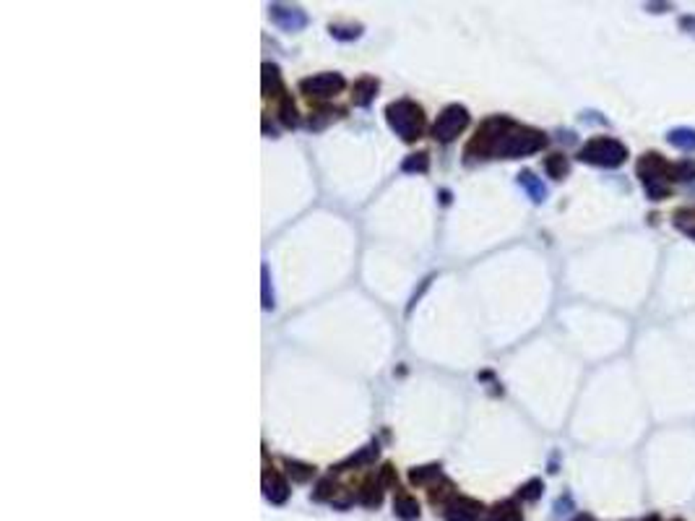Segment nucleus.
<instances>
[{
    "instance_id": "a211bd4d",
    "label": "nucleus",
    "mask_w": 695,
    "mask_h": 521,
    "mask_svg": "<svg viewBox=\"0 0 695 521\" xmlns=\"http://www.w3.org/2000/svg\"><path fill=\"white\" fill-rule=\"evenodd\" d=\"M427 154H412L406 162H404V170L406 172H427Z\"/></svg>"
},
{
    "instance_id": "6e6552de",
    "label": "nucleus",
    "mask_w": 695,
    "mask_h": 521,
    "mask_svg": "<svg viewBox=\"0 0 695 521\" xmlns=\"http://www.w3.org/2000/svg\"><path fill=\"white\" fill-rule=\"evenodd\" d=\"M263 495L271 503H284L289 495V487L284 482V477L279 472H266L263 475Z\"/></svg>"
},
{
    "instance_id": "0eeeda50",
    "label": "nucleus",
    "mask_w": 695,
    "mask_h": 521,
    "mask_svg": "<svg viewBox=\"0 0 695 521\" xmlns=\"http://www.w3.org/2000/svg\"><path fill=\"white\" fill-rule=\"evenodd\" d=\"M271 19L287 32H297L308 24V16L300 8H287V6H271Z\"/></svg>"
},
{
    "instance_id": "4be33fe9",
    "label": "nucleus",
    "mask_w": 695,
    "mask_h": 521,
    "mask_svg": "<svg viewBox=\"0 0 695 521\" xmlns=\"http://www.w3.org/2000/svg\"><path fill=\"white\" fill-rule=\"evenodd\" d=\"M573 521H596L594 516H589V513H581V516H576Z\"/></svg>"
},
{
    "instance_id": "423d86ee",
    "label": "nucleus",
    "mask_w": 695,
    "mask_h": 521,
    "mask_svg": "<svg viewBox=\"0 0 695 521\" xmlns=\"http://www.w3.org/2000/svg\"><path fill=\"white\" fill-rule=\"evenodd\" d=\"M482 503L472 498H453L446 506V521H479L482 519Z\"/></svg>"
},
{
    "instance_id": "2eb2a0df",
    "label": "nucleus",
    "mask_w": 695,
    "mask_h": 521,
    "mask_svg": "<svg viewBox=\"0 0 695 521\" xmlns=\"http://www.w3.org/2000/svg\"><path fill=\"white\" fill-rule=\"evenodd\" d=\"M518 183H521L523 188L531 193V198H534V201H544L547 191H544V185H542L531 172H521V175H518Z\"/></svg>"
},
{
    "instance_id": "1a4fd4ad",
    "label": "nucleus",
    "mask_w": 695,
    "mask_h": 521,
    "mask_svg": "<svg viewBox=\"0 0 695 521\" xmlns=\"http://www.w3.org/2000/svg\"><path fill=\"white\" fill-rule=\"evenodd\" d=\"M394 511L401 521H414V519H420V503H417V498H412V495L401 493V495H396Z\"/></svg>"
},
{
    "instance_id": "7ed1b4c3",
    "label": "nucleus",
    "mask_w": 695,
    "mask_h": 521,
    "mask_svg": "<svg viewBox=\"0 0 695 521\" xmlns=\"http://www.w3.org/2000/svg\"><path fill=\"white\" fill-rule=\"evenodd\" d=\"M467 126H469V112L464 110L461 104H450V107H446V110L438 115L432 133H435L438 141H453Z\"/></svg>"
},
{
    "instance_id": "412c9836",
    "label": "nucleus",
    "mask_w": 695,
    "mask_h": 521,
    "mask_svg": "<svg viewBox=\"0 0 695 521\" xmlns=\"http://www.w3.org/2000/svg\"><path fill=\"white\" fill-rule=\"evenodd\" d=\"M294 115H297V112H294V104L289 100H284V104H282V123L284 126H294V123H297Z\"/></svg>"
},
{
    "instance_id": "dca6fc26",
    "label": "nucleus",
    "mask_w": 695,
    "mask_h": 521,
    "mask_svg": "<svg viewBox=\"0 0 695 521\" xmlns=\"http://www.w3.org/2000/svg\"><path fill=\"white\" fill-rule=\"evenodd\" d=\"M412 482L414 485H427L430 480H438L440 477V466L438 464H427V466H420V469H412Z\"/></svg>"
},
{
    "instance_id": "aec40b11",
    "label": "nucleus",
    "mask_w": 695,
    "mask_h": 521,
    "mask_svg": "<svg viewBox=\"0 0 695 521\" xmlns=\"http://www.w3.org/2000/svg\"><path fill=\"white\" fill-rule=\"evenodd\" d=\"M289 472L294 475V480H297V482H305V480H310V477H312V466L297 464V461H289Z\"/></svg>"
},
{
    "instance_id": "f257e3e1",
    "label": "nucleus",
    "mask_w": 695,
    "mask_h": 521,
    "mask_svg": "<svg viewBox=\"0 0 695 521\" xmlns=\"http://www.w3.org/2000/svg\"><path fill=\"white\" fill-rule=\"evenodd\" d=\"M385 118H388V126L404 138V141H414V138L422 136V128H425V115L422 110L409 100H399L394 104L385 107Z\"/></svg>"
},
{
    "instance_id": "ddd939ff",
    "label": "nucleus",
    "mask_w": 695,
    "mask_h": 521,
    "mask_svg": "<svg viewBox=\"0 0 695 521\" xmlns=\"http://www.w3.org/2000/svg\"><path fill=\"white\" fill-rule=\"evenodd\" d=\"M376 92H378L376 79H362V81L355 83V102L365 107V104H370V100H373V94Z\"/></svg>"
},
{
    "instance_id": "39448f33",
    "label": "nucleus",
    "mask_w": 695,
    "mask_h": 521,
    "mask_svg": "<svg viewBox=\"0 0 695 521\" xmlns=\"http://www.w3.org/2000/svg\"><path fill=\"white\" fill-rule=\"evenodd\" d=\"M669 175V165L661 159V154H646L638 162V177L646 183V188L651 185H661V180Z\"/></svg>"
},
{
    "instance_id": "9d476101",
    "label": "nucleus",
    "mask_w": 695,
    "mask_h": 521,
    "mask_svg": "<svg viewBox=\"0 0 695 521\" xmlns=\"http://www.w3.org/2000/svg\"><path fill=\"white\" fill-rule=\"evenodd\" d=\"M487 521H523V516L516 503L505 501V503H497L493 511L487 513Z\"/></svg>"
},
{
    "instance_id": "6ab92c4d",
    "label": "nucleus",
    "mask_w": 695,
    "mask_h": 521,
    "mask_svg": "<svg viewBox=\"0 0 695 521\" xmlns=\"http://www.w3.org/2000/svg\"><path fill=\"white\" fill-rule=\"evenodd\" d=\"M523 498V501H537L542 495V482L539 480H531V482H526L521 487V493H518Z\"/></svg>"
},
{
    "instance_id": "393cba45",
    "label": "nucleus",
    "mask_w": 695,
    "mask_h": 521,
    "mask_svg": "<svg viewBox=\"0 0 695 521\" xmlns=\"http://www.w3.org/2000/svg\"><path fill=\"white\" fill-rule=\"evenodd\" d=\"M690 238H695V229H690Z\"/></svg>"
},
{
    "instance_id": "20e7f679",
    "label": "nucleus",
    "mask_w": 695,
    "mask_h": 521,
    "mask_svg": "<svg viewBox=\"0 0 695 521\" xmlns=\"http://www.w3.org/2000/svg\"><path fill=\"white\" fill-rule=\"evenodd\" d=\"M300 89L308 97H315V100H326V97H333L344 89V79L338 74H318L312 79H305L300 83Z\"/></svg>"
},
{
    "instance_id": "f03ea898",
    "label": "nucleus",
    "mask_w": 695,
    "mask_h": 521,
    "mask_svg": "<svg viewBox=\"0 0 695 521\" xmlns=\"http://www.w3.org/2000/svg\"><path fill=\"white\" fill-rule=\"evenodd\" d=\"M578 159L581 162H589V165L596 167H620L625 159H628V149L622 147L620 141L614 138H591L581 151H578Z\"/></svg>"
},
{
    "instance_id": "f8f14e48",
    "label": "nucleus",
    "mask_w": 695,
    "mask_h": 521,
    "mask_svg": "<svg viewBox=\"0 0 695 521\" xmlns=\"http://www.w3.org/2000/svg\"><path fill=\"white\" fill-rule=\"evenodd\" d=\"M380 487L383 485L380 482H367V485H362V490H359V503L362 506H370V508H376V506H380V501H383V493H380Z\"/></svg>"
},
{
    "instance_id": "5701e85b",
    "label": "nucleus",
    "mask_w": 695,
    "mask_h": 521,
    "mask_svg": "<svg viewBox=\"0 0 695 521\" xmlns=\"http://www.w3.org/2000/svg\"><path fill=\"white\" fill-rule=\"evenodd\" d=\"M682 27H685V29H695V19H682Z\"/></svg>"
},
{
    "instance_id": "9b49d317",
    "label": "nucleus",
    "mask_w": 695,
    "mask_h": 521,
    "mask_svg": "<svg viewBox=\"0 0 695 521\" xmlns=\"http://www.w3.org/2000/svg\"><path fill=\"white\" fill-rule=\"evenodd\" d=\"M669 144L677 149H685V151H693L695 149V130L690 128H677V130H669Z\"/></svg>"
},
{
    "instance_id": "f3484780",
    "label": "nucleus",
    "mask_w": 695,
    "mask_h": 521,
    "mask_svg": "<svg viewBox=\"0 0 695 521\" xmlns=\"http://www.w3.org/2000/svg\"><path fill=\"white\" fill-rule=\"evenodd\" d=\"M544 167H547L549 177H563V175L567 172V162H565V156L563 154L547 156V159H544Z\"/></svg>"
},
{
    "instance_id": "4468645a",
    "label": "nucleus",
    "mask_w": 695,
    "mask_h": 521,
    "mask_svg": "<svg viewBox=\"0 0 695 521\" xmlns=\"http://www.w3.org/2000/svg\"><path fill=\"white\" fill-rule=\"evenodd\" d=\"M669 177H672V180H677V183H687V180H695V162H693V159H685V162L669 165Z\"/></svg>"
},
{
    "instance_id": "b1692460",
    "label": "nucleus",
    "mask_w": 695,
    "mask_h": 521,
    "mask_svg": "<svg viewBox=\"0 0 695 521\" xmlns=\"http://www.w3.org/2000/svg\"><path fill=\"white\" fill-rule=\"evenodd\" d=\"M643 521H661L659 516H649V519H643Z\"/></svg>"
}]
</instances>
